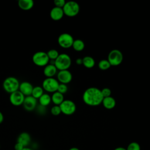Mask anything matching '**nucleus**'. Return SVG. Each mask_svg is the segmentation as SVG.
Segmentation results:
<instances>
[{
  "label": "nucleus",
  "instance_id": "obj_1",
  "mask_svg": "<svg viewBox=\"0 0 150 150\" xmlns=\"http://www.w3.org/2000/svg\"><path fill=\"white\" fill-rule=\"evenodd\" d=\"M103 98L101 90L94 87L87 88L83 94L84 103L89 106L99 105L102 103Z\"/></svg>",
  "mask_w": 150,
  "mask_h": 150
},
{
  "label": "nucleus",
  "instance_id": "obj_2",
  "mask_svg": "<svg viewBox=\"0 0 150 150\" xmlns=\"http://www.w3.org/2000/svg\"><path fill=\"white\" fill-rule=\"evenodd\" d=\"M71 64V59L70 56L66 53L59 54V56L54 60V66L57 70H68Z\"/></svg>",
  "mask_w": 150,
  "mask_h": 150
},
{
  "label": "nucleus",
  "instance_id": "obj_3",
  "mask_svg": "<svg viewBox=\"0 0 150 150\" xmlns=\"http://www.w3.org/2000/svg\"><path fill=\"white\" fill-rule=\"evenodd\" d=\"M19 84L20 83L16 77L10 76L4 80L2 86L6 92L11 94L19 90Z\"/></svg>",
  "mask_w": 150,
  "mask_h": 150
},
{
  "label": "nucleus",
  "instance_id": "obj_4",
  "mask_svg": "<svg viewBox=\"0 0 150 150\" xmlns=\"http://www.w3.org/2000/svg\"><path fill=\"white\" fill-rule=\"evenodd\" d=\"M64 15L69 17H74L77 15L80 12V6L76 1L66 2L63 7Z\"/></svg>",
  "mask_w": 150,
  "mask_h": 150
},
{
  "label": "nucleus",
  "instance_id": "obj_5",
  "mask_svg": "<svg viewBox=\"0 0 150 150\" xmlns=\"http://www.w3.org/2000/svg\"><path fill=\"white\" fill-rule=\"evenodd\" d=\"M33 63L39 67H45L49 63V59L47 53L43 51H39L35 53L32 56Z\"/></svg>",
  "mask_w": 150,
  "mask_h": 150
},
{
  "label": "nucleus",
  "instance_id": "obj_6",
  "mask_svg": "<svg viewBox=\"0 0 150 150\" xmlns=\"http://www.w3.org/2000/svg\"><path fill=\"white\" fill-rule=\"evenodd\" d=\"M107 60L109 62L111 66H117L122 62L123 54L122 52L118 49H113L111 50L107 57Z\"/></svg>",
  "mask_w": 150,
  "mask_h": 150
},
{
  "label": "nucleus",
  "instance_id": "obj_7",
  "mask_svg": "<svg viewBox=\"0 0 150 150\" xmlns=\"http://www.w3.org/2000/svg\"><path fill=\"white\" fill-rule=\"evenodd\" d=\"M59 82L53 77L46 78L42 82V88L43 90L48 93H54L57 91Z\"/></svg>",
  "mask_w": 150,
  "mask_h": 150
},
{
  "label": "nucleus",
  "instance_id": "obj_8",
  "mask_svg": "<svg viewBox=\"0 0 150 150\" xmlns=\"http://www.w3.org/2000/svg\"><path fill=\"white\" fill-rule=\"evenodd\" d=\"M73 42V37L68 33H63L60 34L57 39L59 45L63 49H69L72 47Z\"/></svg>",
  "mask_w": 150,
  "mask_h": 150
},
{
  "label": "nucleus",
  "instance_id": "obj_9",
  "mask_svg": "<svg viewBox=\"0 0 150 150\" xmlns=\"http://www.w3.org/2000/svg\"><path fill=\"white\" fill-rule=\"evenodd\" d=\"M59 106L62 113L66 115H72L76 110V105L75 103L70 100H64Z\"/></svg>",
  "mask_w": 150,
  "mask_h": 150
},
{
  "label": "nucleus",
  "instance_id": "obj_10",
  "mask_svg": "<svg viewBox=\"0 0 150 150\" xmlns=\"http://www.w3.org/2000/svg\"><path fill=\"white\" fill-rule=\"evenodd\" d=\"M72 74L68 70H60L57 73V80L62 84H67L72 80Z\"/></svg>",
  "mask_w": 150,
  "mask_h": 150
},
{
  "label": "nucleus",
  "instance_id": "obj_11",
  "mask_svg": "<svg viewBox=\"0 0 150 150\" xmlns=\"http://www.w3.org/2000/svg\"><path fill=\"white\" fill-rule=\"evenodd\" d=\"M25 96L19 90L15 91L9 96L10 103L14 106H19L23 104Z\"/></svg>",
  "mask_w": 150,
  "mask_h": 150
},
{
  "label": "nucleus",
  "instance_id": "obj_12",
  "mask_svg": "<svg viewBox=\"0 0 150 150\" xmlns=\"http://www.w3.org/2000/svg\"><path fill=\"white\" fill-rule=\"evenodd\" d=\"M22 105L25 110L28 111H32L36 108L37 99L35 98L32 96H26L25 97Z\"/></svg>",
  "mask_w": 150,
  "mask_h": 150
},
{
  "label": "nucleus",
  "instance_id": "obj_13",
  "mask_svg": "<svg viewBox=\"0 0 150 150\" xmlns=\"http://www.w3.org/2000/svg\"><path fill=\"white\" fill-rule=\"evenodd\" d=\"M33 86L28 81H23L20 83L19 91L23 94L25 97L31 96Z\"/></svg>",
  "mask_w": 150,
  "mask_h": 150
},
{
  "label": "nucleus",
  "instance_id": "obj_14",
  "mask_svg": "<svg viewBox=\"0 0 150 150\" xmlns=\"http://www.w3.org/2000/svg\"><path fill=\"white\" fill-rule=\"evenodd\" d=\"M64 16V12L63 9L56 6L53 7L50 12V18L55 21H59L62 19Z\"/></svg>",
  "mask_w": 150,
  "mask_h": 150
},
{
  "label": "nucleus",
  "instance_id": "obj_15",
  "mask_svg": "<svg viewBox=\"0 0 150 150\" xmlns=\"http://www.w3.org/2000/svg\"><path fill=\"white\" fill-rule=\"evenodd\" d=\"M31 141V137L29 134L26 132L21 133L17 138V142L21 144L24 147H27Z\"/></svg>",
  "mask_w": 150,
  "mask_h": 150
},
{
  "label": "nucleus",
  "instance_id": "obj_16",
  "mask_svg": "<svg viewBox=\"0 0 150 150\" xmlns=\"http://www.w3.org/2000/svg\"><path fill=\"white\" fill-rule=\"evenodd\" d=\"M57 72V69L54 64L49 63L45 66L43 69V74L46 78L53 77Z\"/></svg>",
  "mask_w": 150,
  "mask_h": 150
},
{
  "label": "nucleus",
  "instance_id": "obj_17",
  "mask_svg": "<svg viewBox=\"0 0 150 150\" xmlns=\"http://www.w3.org/2000/svg\"><path fill=\"white\" fill-rule=\"evenodd\" d=\"M102 104L105 108L107 110H111L115 107L116 101L114 97L110 96L104 98L102 101Z\"/></svg>",
  "mask_w": 150,
  "mask_h": 150
},
{
  "label": "nucleus",
  "instance_id": "obj_18",
  "mask_svg": "<svg viewBox=\"0 0 150 150\" xmlns=\"http://www.w3.org/2000/svg\"><path fill=\"white\" fill-rule=\"evenodd\" d=\"M34 5V2L32 0H19L18 1L19 7L23 11H29L31 9Z\"/></svg>",
  "mask_w": 150,
  "mask_h": 150
},
{
  "label": "nucleus",
  "instance_id": "obj_19",
  "mask_svg": "<svg viewBox=\"0 0 150 150\" xmlns=\"http://www.w3.org/2000/svg\"><path fill=\"white\" fill-rule=\"evenodd\" d=\"M52 102L56 105H60V104L64 100L63 94L60 93L58 91L53 93L51 96Z\"/></svg>",
  "mask_w": 150,
  "mask_h": 150
},
{
  "label": "nucleus",
  "instance_id": "obj_20",
  "mask_svg": "<svg viewBox=\"0 0 150 150\" xmlns=\"http://www.w3.org/2000/svg\"><path fill=\"white\" fill-rule=\"evenodd\" d=\"M38 100H39V105L45 107L49 105L52 101L51 96L49 94L46 93H43L42 96Z\"/></svg>",
  "mask_w": 150,
  "mask_h": 150
},
{
  "label": "nucleus",
  "instance_id": "obj_21",
  "mask_svg": "<svg viewBox=\"0 0 150 150\" xmlns=\"http://www.w3.org/2000/svg\"><path fill=\"white\" fill-rule=\"evenodd\" d=\"M83 65L87 69L93 68L95 66V60L91 57L89 56H86L83 59Z\"/></svg>",
  "mask_w": 150,
  "mask_h": 150
},
{
  "label": "nucleus",
  "instance_id": "obj_22",
  "mask_svg": "<svg viewBox=\"0 0 150 150\" xmlns=\"http://www.w3.org/2000/svg\"><path fill=\"white\" fill-rule=\"evenodd\" d=\"M72 47L73 49L77 52H81L83 50L85 47V44L84 42L81 39L74 40Z\"/></svg>",
  "mask_w": 150,
  "mask_h": 150
},
{
  "label": "nucleus",
  "instance_id": "obj_23",
  "mask_svg": "<svg viewBox=\"0 0 150 150\" xmlns=\"http://www.w3.org/2000/svg\"><path fill=\"white\" fill-rule=\"evenodd\" d=\"M43 94V89L41 86L33 87L31 96L36 99H39Z\"/></svg>",
  "mask_w": 150,
  "mask_h": 150
},
{
  "label": "nucleus",
  "instance_id": "obj_24",
  "mask_svg": "<svg viewBox=\"0 0 150 150\" xmlns=\"http://www.w3.org/2000/svg\"><path fill=\"white\" fill-rule=\"evenodd\" d=\"M98 68L101 70H107L111 66L109 62L107 60V59H103L98 62Z\"/></svg>",
  "mask_w": 150,
  "mask_h": 150
},
{
  "label": "nucleus",
  "instance_id": "obj_25",
  "mask_svg": "<svg viewBox=\"0 0 150 150\" xmlns=\"http://www.w3.org/2000/svg\"><path fill=\"white\" fill-rule=\"evenodd\" d=\"M47 56L50 60H55L59 56V53L56 49H50L47 52Z\"/></svg>",
  "mask_w": 150,
  "mask_h": 150
},
{
  "label": "nucleus",
  "instance_id": "obj_26",
  "mask_svg": "<svg viewBox=\"0 0 150 150\" xmlns=\"http://www.w3.org/2000/svg\"><path fill=\"white\" fill-rule=\"evenodd\" d=\"M126 150H141V147L138 142H132L128 144Z\"/></svg>",
  "mask_w": 150,
  "mask_h": 150
},
{
  "label": "nucleus",
  "instance_id": "obj_27",
  "mask_svg": "<svg viewBox=\"0 0 150 150\" xmlns=\"http://www.w3.org/2000/svg\"><path fill=\"white\" fill-rule=\"evenodd\" d=\"M50 112L52 115H53L54 116H57V115H59V114H60L62 113V112H61L60 106L56 105H54V106H53L51 108Z\"/></svg>",
  "mask_w": 150,
  "mask_h": 150
},
{
  "label": "nucleus",
  "instance_id": "obj_28",
  "mask_svg": "<svg viewBox=\"0 0 150 150\" xmlns=\"http://www.w3.org/2000/svg\"><path fill=\"white\" fill-rule=\"evenodd\" d=\"M67 90H68V87L66 84L59 83L57 91L59 92L60 93H61L62 94H64L67 91Z\"/></svg>",
  "mask_w": 150,
  "mask_h": 150
},
{
  "label": "nucleus",
  "instance_id": "obj_29",
  "mask_svg": "<svg viewBox=\"0 0 150 150\" xmlns=\"http://www.w3.org/2000/svg\"><path fill=\"white\" fill-rule=\"evenodd\" d=\"M101 92L103 98L110 97V96H111V90L107 87L103 88L102 90H101Z\"/></svg>",
  "mask_w": 150,
  "mask_h": 150
},
{
  "label": "nucleus",
  "instance_id": "obj_30",
  "mask_svg": "<svg viewBox=\"0 0 150 150\" xmlns=\"http://www.w3.org/2000/svg\"><path fill=\"white\" fill-rule=\"evenodd\" d=\"M66 2L64 0H54V4L55 6L58 8H63Z\"/></svg>",
  "mask_w": 150,
  "mask_h": 150
},
{
  "label": "nucleus",
  "instance_id": "obj_31",
  "mask_svg": "<svg viewBox=\"0 0 150 150\" xmlns=\"http://www.w3.org/2000/svg\"><path fill=\"white\" fill-rule=\"evenodd\" d=\"M25 147H24L21 144L18 142H16L14 146V148L15 150H22Z\"/></svg>",
  "mask_w": 150,
  "mask_h": 150
},
{
  "label": "nucleus",
  "instance_id": "obj_32",
  "mask_svg": "<svg viewBox=\"0 0 150 150\" xmlns=\"http://www.w3.org/2000/svg\"><path fill=\"white\" fill-rule=\"evenodd\" d=\"M76 63L78 65H81L83 64V59L81 58H78L76 60Z\"/></svg>",
  "mask_w": 150,
  "mask_h": 150
},
{
  "label": "nucleus",
  "instance_id": "obj_33",
  "mask_svg": "<svg viewBox=\"0 0 150 150\" xmlns=\"http://www.w3.org/2000/svg\"><path fill=\"white\" fill-rule=\"evenodd\" d=\"M4 121V115L1 112V111H0V124H1Z\"/></svg>",
  "mask_w": 150,
  "mask_h": 150
},
{
  "label": "nucleus",
  "instance_id": "obj_34",
  "mask_svg": "<svg viewBox=\"0 0 150 150\" xmlns=\"http://www.w3.org/2000/svg\"><path fill=\"white\" fill-rule=\"evenodd\" d=\"M114 150H126V148H124L123 147H117L115 148Z\"/></svg>",
  "mask_w": 150,
  "mask_h": 150
},
{
  "label": "nucleus",
  "instance_id": "obj_35",
  "mask_svg": "<svg viewBox=\"0 0 150 150\" xmlns=\"http://www.w3.org/2000/svg\"><path fill=\"white\" fill-rule=\"evenodd\" d=\"M69 150H80V149L76 147H73V148H70Z\"/></svg>",
  "mask_w": 150,
  "mask_h": 150
},
{
  "label": "nucleus",
  "instance_id": "obj_36",
  "mask_svg": "<svg viewBox=\"0 0 150 150\" xmlns=\"http://www.w3.org/2000/svg\"><path fill=\"white\" fill-rule=\"evenodd\" d=\"M22 150H32L31 148H28V147H25V148H24Z\"/></svg>",
  "mask_w": 150,
  "mask_h": 150
}]
</instances>
